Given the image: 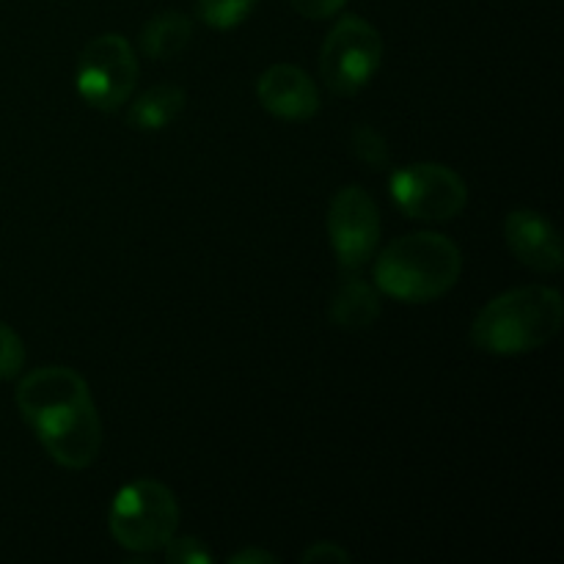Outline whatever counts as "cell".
Instances as JSON below:
<instances>
[{
  "label": "cell",
  "mask_w": 564,
  "mask_h": 564,
  "mask_svg": "<svg viewBox=\"0 0 564 564\" xmlns=\"http://www.w3.org/2000/svg\"><path fill=\"white\" fill-rule=\"evenodd\" d=\"M257 3L259 0H198V17L204 20V25L229 31V28L240 25Z\"/></svg>",
  "instance_id": "obj_14"
},
{
  "label": "cell",
  "mask_w": 564,
  "mask_h": 564,
  "mask_svg": "<svg viewBox=\"0 0 564 564\" xmlns=\"http://www.w3.org/2000/svg\"><path fill=\"white\" fill-rule=\"evenodd\" d=\"M138 83V58L132 44L119 33H102L80 50L75 88L83 102L113 113L132 97Z\"/></svg>",
  "instance_id": "obj_6"
},
{
  "label": "cell",
  "mask_w": 564,
  "mask_h": 564,
  "mask_svg": "<svg viewBox=\"0 0 564 564\" xmlns=\"http://www.w3.org/2000/svg\"><path fill=\"white\" fill-rule=\"evenodd\" d=\"M303 564H347L350 554L336 543H314L308 545L306 554L301 556Z\"/></svg>",
  "instance_id": "obj_19"
},
{
  "label": "cell",
  "mask_w": 564,
  "mask_h": 564,
  "mask_svg": "<svg viewBox=\"0 0 564 564\" xmlns=\"http://www.w3.org/2000/svg\"><path fill=\"white\" fill-rule=\"evenodd\" d=\"M165 560L171 564H207L213 562V554L198 538H171L165 543Z\"/></svg>",
  "instance_id": "obj_17"
},
{
  "label": "cell",
  "mask_w": 564,
  "mask_h": 564,
  "mask_svg": "<svg viewBox=\"0 0 564 564\" xmlns=\"http://www.w3.org/2000/svg\"><path fill=\"white\" fill-rule=\"evenodd\" d=\"M191 39H193L191 17L180 9H169L154 14L152 20L141 28L138 47H141V53H147L152 61H169V58H176V55L191 44Z\"/></svg>",
  "instance_id": "obj_12"
},
{
  "label": "cell",
  "mask_w": 564,
  "mask_h": 564,
  "mask_svg": "<svg viewBox=\"0 0 564 564\" xmlns=\"http://www.w3.org/2000/svg\"><path fill=\"white\" fill-rule=\"evenodd\" d=\"M257 97L268 113L284 121H306L319 110L317 83L295 64H275L262 72Z\"/></svg>",
  "instance_id": "obj_10"
},
{
  "label": "cell",
  "mask_w": 564,
  "mask_h": 564,
  "mask_svg": "<svg viewBox=\"0 0 564 564\" xmlns=\"http://www.w3.org/2000/svg\"><path fill=\"white\" fill-rule=\"evenodd\" d=\"M560 290L543 284L501 292L471 323V345L490 356H523L554 341L562 330Z\"/></svg>",
  "instance_id": "obj_2"
},
{
  "label": "cell",
  "mask_w": 564,
  "mask_h": 564,
  "mask_svg": "<svg viewBox=\"0 0 564 564\" xmlns=\"http://www.w3.org/2000/svg\"><path fill=\"white\" fill-rule=\"evenodd\" d=\"M273 554H268V551H259V549H246L240 551V554H231L229 556V564H275Z\"/></svg>",
  "instance_id": "obj_20"
},
{
  "label": "cell",
  "mask_w": 564,
  "mask_h": 564,
  "mask_svg": "<svg viewBox=\"0 0 564 564\" xmlns=\"http://www.w3.org/2000/svg\"><path fill=\"white\" fill-rule=\"evenodd\" d=\"M380 292L358 273H345L330 297V323L347 330H361L378 323Z\"/></svg>",
  "instance_id": "obj_11"
},
{
  "label": "cell",
  "mask_w": 564,
  "mask_h": 564,
  "mask_svg": "<svg viewBox=\"0 0 564 564\" xmlns=\"http://www.w3.org/2000/svg\"><path fill=\"white\" fill-rule=\"evenodd\" d=\"M463 257L455 240L435 231H413L391 240L375 262V284L402 303H430L455 290Z\"/></svg>",
  "instance_id": "obj_3"
},
{
  "label": "cell",
  "mask_w": 564,
  "mask_h": 564,
  "mask_svg": "<svg viewBox=\"0 0 564 564\" xmlns=\"http://www.w3.org/2000/svg\"><path fill=\"white\" fill-rule=\"evenodd\" d=\"M17 408L58 466L80 471L102 449V419L86 378L69 367H39L17 386Z\"/></svg>",
  "instance_id": "obj_1"
},
{
  "label": "cell",
  "mask_w": 564,
  "mask_h": 564,
  "mask_svg": "<svg viewBox=\"0 0 564 564\" xmlns=\"http://www.w3.org/2000/svg\"><path fill=\"white\" fill-rule=\"evenodd\" d=\"M394 204L416 220H452L466 209L468 187L455 169L441 163L402 165L391 174Z\"/></svg>",
  "instance_id": "obj_7"
},
{
  "label": "cell",
  "mask_w": 564,
  "mask_h": 564,
  "mask_svg": "<svg viewBox=\"0 0 564 564\" xmlns=\"http://www.w3.org/2000/svg\"><path fill=\"white\" fill-rule=\"evenodd\" d=\"M22 364H25V345H22L20 334L0 323V380H11L20 375Z\"/></svg>",
  "instance_id": "obj_16"
},
{
  "label": "cell",
  "mask_w": 564,
  "mask_h": 564,
  "mask_svg": "<svg viewBox=\"0 0 564 564\" xmlns=\"http://www.w3.org/2000/svg\"><path fill=\"white\" fill-rule=\"evenodd\" d=\"M352 154L372 171H383L391 160L389 143L372 124L356 127V132H352Z\"/></svg>",
  "instance_id": "obj_15"
},
{
  "label": "cell",
  "mask_w": 564,
  "mask_h": 564,
  "mask_svg": "<svg viewBox=\"0 0 564 564\" xmlns=\"http://www.w3.org/2000/svg\"><path fill=\"white\" fill-rule=\"evenodd\" d=\"M328 235L341 273H358L380 242V209L364 187L347 185L328 207Z\"/></svg>",
  "instance_id": "obj_8"
},
{
  "label": "cell",
  "mask_w": 564,
  "mask_h": 564,
  "mask_svg": "<svg viewBox=\"0 0 564 564\" xmlns=\"http://www.w3.org/2000/svg\"><path fill=\"white\" fill-rule=\"evenodd\" d=\"M345 3L347 0H290L292 9L308 20H328V17L339 14Z\"/></svg>",
  "instance_id": "obj_18"
},
{
  "label": "cell",
  "mask_w": 564,
  "mask_h": 564,
  "mask_svg": "<svg viewBox=\"0 0 564 564\" xmlns=\"http://www.w3.org/2000/svg\"><path fill=\"white\" fill-rule=\"evenodd\" d=\"M383 64V36L361 17H345L325 36L319 77L336 97H352L372 83Z\"/></svg>",
  "instance_id": "obj_5"
},
{
  "label": "cell",
  "mask_w": 564,
  "mask_h": 564,
  "mask_svg": "<svg viewBox=\"0 0 564 564\" xmlns=\"http://www.w3.org/2000/svg\"><path fill=\"white\" fill-rule=\"evenodd\" d=\"M187 105V94L180 86L160 83L147 88L127 110V124L141 132H158L163 127L174 124Z\"/></svg>",
  "instance_id": "obj_13"
},
{
  "label": "cell",
  "mask_w": 564,
  "mask_h": 564,
  "mask_svg": "<svg viewBox=\"0 0 564 564\" xmlns=\"http://www.w3.org/2000/svg\"><path fill=\"white\" fill-rule=\"evenodd\" d=\"M505 237L510 251L521 264L534 273H560L564 268V251L560 231L538 209H512L505 220Z\"/></svg>",
  "instance_id": "obj_9"
},
{
  "label": "cell",
  "mask_w": 564,
  "mask_h": 564,
  "mask_svg": "<svg viewBox=\"0 0 564 564\" xmlns=\"http://www.w3.org/2000/svg\"><path fill=\"white\" fill-rule=\"evenodd\" d=\"M116 543L135 554L165 549L180 527L176 496L158 479H135L116 494L108 518Z\"/></svg>",
  "instance_id": "obj_4"
}]
</instances>
